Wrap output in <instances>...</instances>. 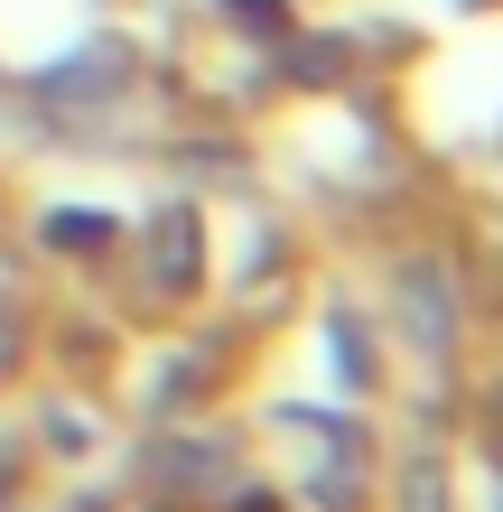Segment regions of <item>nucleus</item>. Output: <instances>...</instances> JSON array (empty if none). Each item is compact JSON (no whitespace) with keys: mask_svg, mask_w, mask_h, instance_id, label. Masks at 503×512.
Returning a JSON list of instances; mask_svg holds the SVG:
<instances>
[{"mask_svg":"<svg viewBox=\"0 0 503 512\" xmlns=\"http://www.w3.org/2000/svg\"><path fill=\"white\" fill-rule=\"evenodd\" d=\"M401 308H410V326H420V345H429V354H448V280H438V270H410Z\"/></svg>","mask_w":503,"mask_h":512,"instance_id":"1","label":"nucleus"},{"mask_svg":"<svg viewBox=\"0 0 503 512\" xmlns=\"http://www.w3.org/2000/svg\"><path fill=\"white\" fill-rule=\"evenodd\" d=\"M187 252H196V224L168 215V224H159V280H187Z\"/></svg>","mask_w":503,"mask_h":512,"instance_id":"2","label":"nucleus"},{"mask_svg":"<svg viewBox=\"0 0 503 512\" xmlns=\"http://www.w3.org/2000/svg\"><path fill=\"white\" fill-rule=\"evenodd\" d=\"M410 512H448V503H438V475H429V466L410 475Z\"/></svg>","mask_w":503,"mask_h":512,"instance_id":"3","label":"nucleus"}]
</instances>
